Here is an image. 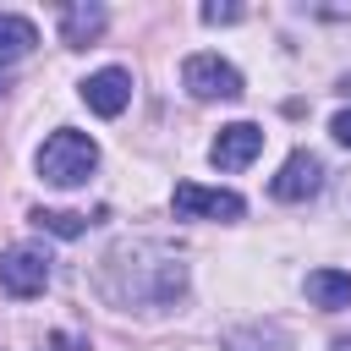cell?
<instances>
[{
    "mask_svg": "<svg viewBox=\"0 0 351 351\" xmlns=\"http://www.w3.org/2000/svg\"><path fill=\"white\" fill-rule=\"evenodd\" d=\"M93 165H99V143L82 137V132H71V126H60V132L38 148V176H44L49 186H82V181L93 176Z\"/></svg>",
    "mask_w": 351,
    "mask_h": 351,
    "instance_id": "6da1fadb",
    "label": "cell"
},
{
    "mask_svg": "<svg viewBox=\"0 0 351 351\" xmlns=\"http://www.w3.org/2000/svg\"><path fill=\"white\" fill-rule=\"evenodd\" d=\"M181 82L192 99H241V71L219 55H192L181 66Z\"/></svg>",
    "mask_w": 351,
    "mask_h": 351,
    "instance_id": "7a4b0ae2",
    "label": "cell"
},
{
    "mask_svg": "<svg viewBox=\"0 0 351 351\" xmlns=\"http://www.w3.org/2000/svg\"><path fill=\"white\" fill-rule=\"evenodd\" d=\"M176 219H241V197L236 192H219V186H197V181H181L176 197H170Z\"/></svg>",
    "mask_w": 351,
    "mask_h": 351,
    "instance_id": "3957f363",
    "label": "cell"
},
{
    "mask_svg": "<svg viewBox=\"0 0 351 351\" xmlns=\"http://www.w3.org/2000/svg\"><path fill=\"white\" fill-rule=\"evenodd\" d=\"M44 280H49V258H44L38 247H11V252L0 258V285H5L11 296H38Z\"/></svg>",
    "mask_w": 351,
    "mask_h": 351,
    "instance_id": "277c9868",
    "label": "cell"
},
{
    "mask_svg": "<svg viewBox=\"0 0 351 351\" xmlns=\"http://www.w3.org/2000/svg\"><path fill=\"white\" fill-rule=\"evenodd\" d=\"M324 186V165H318V154H307V148H296L285 165H280V176H274V197L280 203H302V197H313Z\"/></svg>",
    "mask_w": 351,
    "mask_h": 351,
    "instance_id": "5b68a950",
    "label": "cell"
},
{
    "mask_svg": "<svg viewBox=\"0 0 351 351\" xmlns=\"http://www.w3.org/2000/svg\"><path fill=\"white\" fill-rule=\"evenodd\" d=\"M258 154H263V126H252V121L225 126V132L214 137V148H208V159H214L219 170H241V165H252Z\"/></svg>",
    "mask_w": 351,
    "mask_h": 351,
    "instance_id": "8992f818",
    "label": "cell"
},
{
    "mask_svg": "<svg viewBox=\"0 0 351 351\" xmlns=\"http://www.w3.org/2000/svg\"><path fill=\"white\" fill-rule=\"evenodd\" d=\"M82 99H88L93 115H121V110L132 104V71H121V66L93 71V77L82 82Z\"/></svg>",
    "mask_w": 351,
    "mask_h": 351,
    "instance_id": "52a82bcc",
    "label": "cell"
},
{
    "mask_svg": "<svg viewBox=\"0 0 351 351\" xmlns=\"http://www.w3.org/2000/svg\"><path fill=\"white\" fill-rule=\"evenodd\" d=\"M99 27H104L99 5H66L60 11V44H88V38H99Z\"/></svg>",
    "mask_w": 351,
    "mask_h": 351,
    "instance_id": "ba28073f",
    "label": "cell"
},
{
    "mask_svg": "<svg viewBox=\"0 0 351 351\" xmlns=\"http://www.w3.org/2000/svg\"><path fill=\"white\" fill-rule=\"evenodd\" d=\"M307 296H313L318 307H346V302H351V274H340V269H313V274H307Z\"/></svg>",
    "mask_w": 351,
    "mask_h": 351,
    "instance_id": "9c48e42d",
    "label": "cell"
},
{
    "mask_svg": "<svg viewBox=\"0 0 351 351\" xmlns=\"http://www.w3.org/2000/svg\"><path fill=\"white\" fill-rule=\"evenodd\" d=\"M33 44H38V27L27 16H0V66L5 60H22Z\"/></svg>",
    "mask_w": 351,
    "mask_h": 351,
    "instance_id": "30bf717a",
    "label": "cell"
},
{
    "mask_svg": "<svg viewBox=\"0 0 351 351\" xmlns=\"http://www.w3.org/2000/svg\"><path fill=\"white\" fill-rule=\"evenodd\" d=\"M33 225H44V230H55V236H82V230H88V214H66V208H38V214H33Z\"/></svg>",
    "mask_w": 351,
    "mask_h": 351,
    "instance_id": "8fae6325",
    "label": "cell"
},
{
    "mask_svg": "<svg viewBox=\"0 0 351 351\" xmlns=\"http://www.w3.org/2000/svg\"><path fill=\"white\" fill-rule=\"evenodd\" d=\"M241 5H203V22H236Z\"/></svg>",
    "mask_w": 351,
    "mask_h": 351,
    "instance_id": "7c38bea8",
    "label": "cell"
},
{
    "mask_svg": "<svg viewBox=\"0 0 351 351\" xmlns=\"http://www.w3.org/2000/svg\"><path fill=\"white\" fill-rule=\"evenodd\" d=\"M329 132H335V143H346V148H351V110H340V115L329 121Z\"/></svg>",
    "mask_w": 351,
    "mask_h": 351,
    "instance_id": "4fadbf2b",
    "label": "cell"
}]
</instances>
